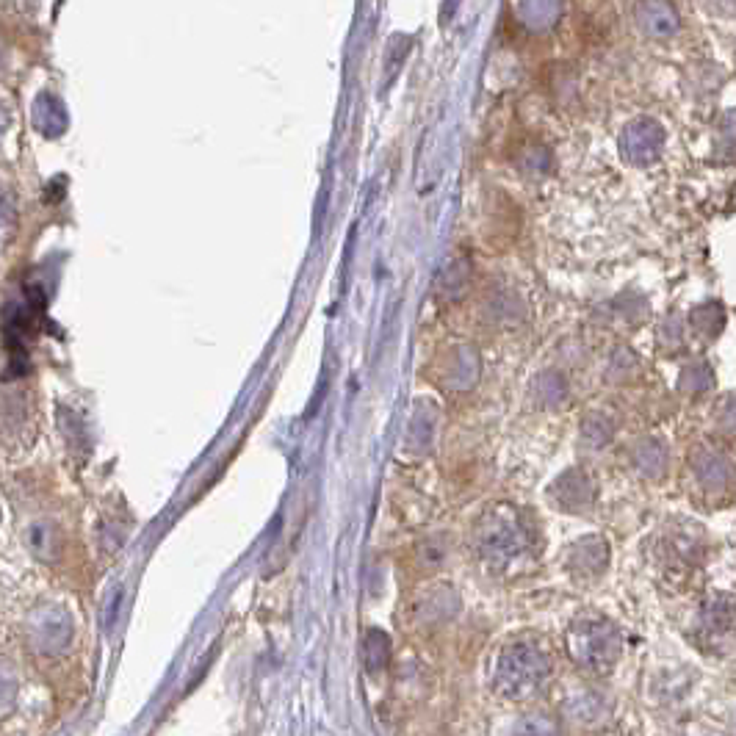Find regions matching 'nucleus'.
Instances as JSON below:
<instances>
[{
	"instance_id": "2",
	"label": "nucleus",
	"mask_w": 736,
	"mask_h": 736,
	"mask_svg": "<svg viewBox=\"0 0 736 736\" xmlns=\"http://www.w3.org/2000/svg\"><path fill=\"white\" fill-rule=\"evenodd\" d=\"M568 645L570 656L590 673H609L623 648L618 629L604 620H579L570 629Z\"/></svg>"
},
{
	"instance_id": "4",
	"label": "nucleus",
	"mask_w": 736,
	"mask_h": 736,
	"mask_svg": "<svg viewBox=\"0 0 736 736\" xmlns=\"http://www.w3.org/2000/svg\"><path fill=\"white\" fill-rule=\"evenodd\" d=\"M42 623L45 626H34V629L42 634L45 645H61V642H67V637H70V623H67L64 615H56L53 623H48V618H42Z\"/></svg>"
},
{
	"instance_id": "3",
	"label": "nucleus",
	"mask_w": 736,
	"mask_h": 736,
	"mask_svg": "<svg viewBox=\"0 0 736 736\" xmlns=\"http://www.w3.org/2000/svg\"><path fill=\"white\" fill-rule=\"evenodd\" d=\"M692 468L706 490H723L731 479V465L717 452H698L692 457Z\"/></svg>"
},
{
	"instance_id": "1",
	"label": "nucleus",
	"mask_w": 736,
	"mask_h": 736,
	"mask_svg": "<svg viewBox=\"0 0 736 736\" xmlns=\"http://www.w3.org/2000/svg\"><path fill=\"white\" fill-rule=\"evenodd\" d=\"M548 673H551V662L540 648L510 645L501 656L499 670H496V687L501 689V695L526 698L546 684Z\"/></svg>"
},
{
	"instance_id": "5",
	"label": "nucleus",
	"mask_w": 736,
	"mask_h": 736,
	"mask_svg": "<svg viewBox=\"0 0 736 736\" xmlns=\"http://www.w3.org/2000/svg\"><path fill=\"white\" fill-rule=\"evenodd\" d=\"M640 468H642V474H651V476L662 474V468H665V449H662V446H656V443L642 446Z\"/></svg>"
}]
</instances>
